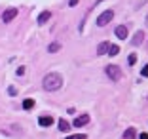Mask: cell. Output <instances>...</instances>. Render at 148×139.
I'll return each instance as SVG.
<instances>
[{
    "label": "cell",
    "instance_id": "6da1fadb",
    "mask_svg": "<svg viewBox=\"0 0 148 139\" xmlns=\"http://www.w3.org/2000/svg\"><path fill=\"white\" fill-rule=\"evenodd\" d=\"M61 86H63V76L59 73H49L42 80V88L46 91H57Z\"/></svg>",
    "mask_w": 148,
    "mask_h": 139
},
{
    "label": "cell",
    "instance_id": "7a4b0ae2",
    "mask_svg": "<svg viewBox=\"0 0 148 139\" xmlns=\"http://www.w3.org/2000/svg\"><path fill=\"white\" fill-rule=\"evenodd\" d=\"M105 73H106V76H108L110 80H114V82H118V80L122 78V71L118 69L116 65H106L105 67Z\"/></svg>",
    "mask_w": 148,
    "mask_h": 139
},
{
    "label": "cell",
    "instance_id": "3957f363",
    "mask_svg": "<svg viewBox=\"0 0 148 139\" xmlns=\"http://www.w3.org/2000/svg\"><path fill=\"white\" fill-rule=\"evenodd\" d=\"M112 19H114V12H112V10H106V12H103L99 17H97V25L105 27V25H108Z\"/></svg>",
    "mask_w": 148,
    "mask_h": 139
},
{
    "label": "cell",
    "instance_id": "277c9868",
    "mask_svg": "<svg viewBox=\"0 0 148 139\" xmlns=\"http://www.w3.org/2000/svg\"><path fill=\"white\" fill-rule=\"evenodd\" d=\"M15 17H17V8H8L2 13V23H12Z\"/></svg>",
    "mask_w": 148,
    "mask_h": 139
},
{
    "label": "cell",
    "instance_id": "5b68a950",
    "mask_svg": "<svg viewBox=\"0 0 148 139\" xmlns=\"http://www.w3.org/2000/svg\"><path fill=\"white\" fill-rule=\"evenodd\" d=\"M114 35H116L120 40H125V38H127V35H129V30H127V27H125V25H118L116 29H114Z\"/></svg>",
    "mask_w": 148,
    "mask_h": 139
},
{
    "label": "cell",
    "instance_id": "8992f818",
    "mask_svg": "<svg viewBox=\"0 0 148 139\" xmlns=\"http://www.w3.org/2000/svg\"><path fill=\"white\" fill-rule=\"evenodd\" d=\"M87 122H89V116H87V114H82V116H78L76 120L72 122V126L74 128H82V126H86Z\"/></svg>",
    "mask_w": 148,
    "mask_h": 139
},
{
    "label": "cell",
    "instance_id": "52a82bcc",
    "mask_svg": "<svg viewBox=\"0 0 148 139\" xmlns=\"http://www.w3.org/2000/svg\"><path fill=\"white\" fill-rule=\"evenodd\" d=\"M53 116H48V114H46V116H40L38 118V124L40 126H44V128H49V126H53Z\"/></svg>",
    "mask_w": 148,
    "mask_h": 139
},
{
    "label": "cell",
    "instance_id": "ba28073f",
    "mask_svg": "<svg viewBox=\"0 0 148 139\" xmlns=\"http://www.w3.org/2000/svg\"><path fill=\"white\" fill-rule=\"evenodd\" d=\"M143 40H144V33H143V30H137L131 42H133V46H140V44H143Z\"/></svg>",
    "mask_w": 148,
    "mask_h": 139
},
{
    "label": "cell",
    "instance_id": "9c48e42d",
    "mask_svg": "<svg viewBox=\"0 0 148 139\" xmlns=\"http://www.w3.org/2000/svg\"><path fill=\"white\" fill-rule=\"evenodd\" d=\"M108 48H110L108 42H101L99 46H97V53H99V55H106V53H108Z\"/></svg>",
    "mask_w": 148,
    "mask_h": 139
},
{
    "label": "cell",
    "instance_id": "30bf717a",
    "mask_svg": "<svg viewBox=\"0 0 148 139\" xmlns=\"http://www.w3.org/2000/svg\"><path fill=\"white\" fill-rule=\"evenodd\" d=\"M49 19H51V12H42L38 15V23H40V25H42V23H48Z\"/></svg>",
    "mask_w": 148,
    "mask_h": 139
},
{
    "label": "cell",
    "instance_id": "8fae6325",
    "mask_svg": "<svg viewBox=\"0 0 148 139\" xmlns=\"http://www.w3.org/2000/svg\"><path fill=\"white\" fill-rule=\"evenodd\" d=\"M135 135H137V130H135V128H127V130L123 131L122 137L123 139H135Z\"/></svg>",
    "mask_w": 148,
    "mask_h": 139
},
{
    "label": "cell",
    "instance_id": "7c38bea8",
    "mask_svg": "<svg viewBox=\"0 0 148 139\" xmlns=\"http://www.w3.org/2000/svg\"><path fill=\"white\" fill-rule=\"evenodd\" d=\"M118 53H120V46H116V44H110L108 53H106V55H110V57H116Z\"/></svg>",
    "mask_w": 148,
    "mask_h": 139
},
{
    "label": "cell",
    "instance_id": "4fadbf2b",
    "mask_svg": "<svg viewBox=\"0 0 148 139\" xmlns=\"http://www.w3.org/2000/svg\"><path fill=\"white\" fill-rule=\"evenodd\" d=\"M59 50H61V42H51L48 46V52L49 53H55V52H59Z\"/></svg>",
    "mask_w": 148,
    "mask_h": 139
},
{
    "label": "cell",
    "instance_id": "5bb4252c",
    "mask_svg": "<svg viewBox=\"0 0 148 139\" xmlns=\"http://www.w3.org/2000/svg\"><path fill=\"white\" fill-rule=\"evenodd\" d=\"M57 124H59V130H61V131H69V130H70V124L65 120V118H61Z\"/></svg>",
    "mask_w": 148,
    "mask_h": 139
},
{
    "label": "cell",
    "instance_id": "9a60e30c",
    "mask_svg": "<svg viewBox=\"0 0 148 139\" xmlns=\"http://www.w3.org/2000/svg\"><path fill=\"white\" fill-rule=\"evenodd\" d=\"M32 107H34V99H25L23 101V109L25 111H31Z\"/></svg>",
    "mask_w": 148,
    "mask_h": 139
},
{
    "label": "cell",
    "instance_id": "2e32d148",
    "mask_svg": "<svg viewBox=\"0 0 148 139\" xmlns=\"http://www.w3.org/2000/svg\"><path fill=\"white\" fill-rule=\"evenodd\" d=\"M127 63H129L131 67H133V65H135V63H137V55H135V53H131V55L127 57Z\"/></svg>",
    "mask_w": 148,
    "mask_h": 139
},
{
    "label": "cell",
    "instance_id": "e0dca14e",
    "mask_svg": "<svg viewBox=\"0 0 148 139\" xmlns=\"http://www.w3.org/2000/svg\"><path fill=\"white\" fill-rule=\"evenodd\" d=\"M66 139H87L86 133H78V135H69Z\"/></svg>",
    "mask_w": 148,
    "mask_h": 139
},
{
    "label": "cell",
    "instance_id": "ac0fdd59",
    "mask_svg": "<svg viewBox=\"0 0 148 139\" xmlns=\"http://www.w3.org/2000/svg\"><path fill=\"white\" fill-rule=\"evenodd\" d=\"M8 93H10V95H17V88L10 86V88H8Z\"/></svg>",
    "mask_w": 148,
    "mask_h": 139
},
{
    "label": "cell",
    "instance_id": "d6986e66",
    "mask_svg": "<svg viewBox=\"0 0 148 139\" xmlns=\"http://www.w3.org/2000/svg\"><path fill=\"white\" fill-rule=\"evenodd\" d=\"M140 76H148V63L143 67V71H140Z\"/></svg>",
    "mask_w": 148,
    "mask_h": 139
},
{
    "label": "cell",
    "instance_id": "ffe728a7",
    "mask_svg": "<svg viewBox=\"0 0 148 139\" xmlns=\"http://www.w3.org/2000/svg\"><path fill=\"white\" fill-rule=\"evenodd\" d=\"M23 74H25V67H19L17 69V76H23Z\"/></svg>",
    "mask_w": 148,
    "mask_h": 139
},
{
    "label": "cell",
    "instance_id": "44dd1931",
    "mask_svg": "<svg viewBox=\"0 0 148 139\" xmlns=\"http://www.w3.org/2000/svg\"><path fill=\"white\" fill-rule=\"evenodd\" d=\"M78 2H80V0H69V6H70V8H72V6H76V4H78Z\"/></svg>",
    "mask_w": 148,
    "mask_h": 139
},
{
    "label": "cell",
    "instance_id": "7402d4cb",
    "mask_svg": "<svg viewBox=\"0 0 148 139\" xmlns=\"http://www.w3.org/2000/svg\"><path fill=\"white\" fill-rule=\"evenodd\" d=\"M139 139H148V133H146V131H143V133L139 135Z\"/></svg>",
    "mask_w": 148,
    "mask_h": 139
},
{
    "label": "cell",
    "instance_id": "603a6c76",
    "mask_svg": "<svg viewBox=\"0 0 148 139\" xmlns=\"http://www.w3.org/2000/svg\"><path fill=\"white\" fill-rule=\"evenodd\" d=\"M146 27H148V15H146Z\"/></svg>",
    "mask_w": 148,
    "mask_h": 139
}]
</instances>
